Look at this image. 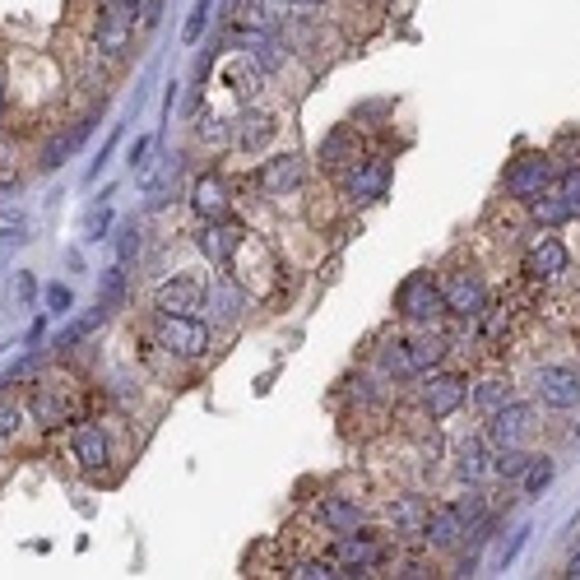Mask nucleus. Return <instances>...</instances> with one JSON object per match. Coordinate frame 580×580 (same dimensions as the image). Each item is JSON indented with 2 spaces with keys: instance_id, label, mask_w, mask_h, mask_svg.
Instances as JSON below:
<instances>
[{
  "instance_id": "bb28decb",
  "label": "nucleus",
  "mask_w": 580,
  "mask_h": 580,
  "mask_svg": "<svg viewBox=\"0 0 580 580\" xmlns=\"http://www.w3.org/2000/svg\"><path fill=\"white\" fill-rule=\"evenodd\" d=\"M488 451H483V441L479 437H469L464 446H460V479H469V483H479V479H488Z\"/></svg>"
},
{
  "instance_id": "9d476101",
  "label": "nucleus",
  "mask_w": 580,
  "mask_h": 580,
  "mask_svg": "<svg viewBox=\"0 0 580 580\" xmlns=\"http://www.w3.org/2000/svg\"><path fill=\"white\" fill-rule=\"evenodd\" d=\"M386 187H390V163L386 158H362V163L353 158V168L344 172V191L353 200H381Z\"/></svg>"
},
{
  "instance_id": "de8ad7c7",
  "label": "nucleus",
  "mask_w": 580,
  "mask_h": 580,
  "mask_svg": "<svg viewBox=\"0 0 580 580\" xmlns=\"http://www.w3.org/2000/svg\"><path fill=\"white\" fill-rule=\"evenodd\" d=\"M14 293H19V302H29V298L38 293V283H33V274H19V288H14Z\"/></svg>"
},
{
  "instance_id": "a19ab883",
  "label": "nucleus",
  "mask_w": 580,
  "mask_h": 580,
  "mask_svg": "<svg viewBox=\"0 0 580 580\" xmlns=\"http://www.w3.org/2000/svg\"><path fill=\"white\" fill-rule=\"evenodd\" d=\"M200 140H204V144H214V149L228 144V126H223L219 117H200Z\"/></svg>"
},
{
  "instance_id": "473e14b6",
  "label": "nucleus",
  "mask_w": 580,
  "mask_h": 580,
  "mask_svg": "<svg viewBox=\"0 0 580 580\" xmlns=\"http://www.w3.org/2000/svg\"><path fill=\"white\" fill-rule=\"evenodd\" d=\"M228 84H232V93H242V98H251V93H256V84H260V70L251 66V57H242V61H232V66H228Z\"/></svg>"
},
{
  "instance_id": "393cba45",
  "label": "nucleus",
  "mask_w": 580,
  "mask_h": 580,
  "mask_svg": "<svg viewBox=\"0 0 580 580\" xmlns=\"http://www.w3.org/2000/svg\"><path fill=\"white\" fill-rule=\"evenodd\" d=\"M381 362V372L394 377V381H404V377H418V367H413V349H409V339H390V344L377 353Z\"/></svg>"
},
{
  "instance_id": "ddd939ff",
  "label": "nucleus",
  "mask_w": 580,
  "mask_h": 580,
  "mask_svg": "<svg viewBox=\"0 0 580 580\" xmlns=\"http://www.w3.org/2000/svg\"><path fill=\"white\" fill-rule=\"evenodd\" d=\"M567 247L558 242V237H548V232H539L534 242H530V251H524V270H530L534 279H558V274H567Z\"/></svg>"
},
{
  "instance_id": "79ce46f5",
  "label": "nucleus",
  "mask_w": 580,
  "mask_h": 580,
  "mask_svg": "<svg viewBox=\"0 0 580 580\" xmlns=\"http://www.w3.org/2000/svg\"><path fill=\"white\" fill-rule=\"evenodd\" d=\"M204 19H209V0H196V10H191V19H187V42H200Z\"/></svg>"
},
{
  "instance_id": "39448f33",
  "label": "nucleus",
  "mask_w": 580,
  "mask_h": 580,
  "mask_svg": "<svg viewBox=\"0 0 580 580\" xmlns=\"http://www.w3.org/2000/svg\"><path fill=\"white\" fill-rule=\"evenodd\" d=\"M204 307L214 326H237L247 311V283L242 279H209L204 283Z\"/></svg>"
},
{
  "instance_id": "3c124183",
  "label": "nucleus",
  "mask_w": 580,
  "mask_h": 580,
  "mask_svg": "<svg viewBox=\"0 0 580 580\" xmlns=\"http://www.w3.org/2000/svg\"><path fill=\"white\" fill-rule=\"evenodd\" d=\"M102 6H140V0H102Z\"/></svg>"
},
{
  "instance_id": "2eb2a0df",
  "label": "nucleus",
  "mask_w": 580,
  "mask_h": 580,
  "mask_svg": "<svg viewBox=\"0 0 580 580\" xmlns=\"http://www.w3.org/2000/svg\"><path fill=\"white\" fill-rule=\"evenodd\" d=\"M260 191L266 196H288V191H298L302 181H307V172H302V158H293V153H279V158H270L266 168H260Z\"/></svg>"
},
{
  "instance_id": "4c0bfd02",
  "label": "nucleus",
  "mask_w": 580,
  "mask_h": 580,
  "mask_svg": "<svg viewBox=\"0 0 580 580\" xmlns=\"http://www.w3.org/2000/svg\"><path fill=\"white\" fill-rule=\"evenodd\" d=\"M23 242H29V223H23V219H6V223H0V256H10Z\"/></svg>"
},
{
  "instance_id": "6e6552de",
  "label": "nucleus",
  "mask_w": 580,
  "mask_h": 580,
  "mask_svg": "<svg viewBox=\"0 0 580 580\" xmlns=\"http://www.w3.org/2000/svg\"><path fill=\"white\" fill-rule=\"evenodd\" d=\"M153 307L163 311V316H196L204 307V283L191 279V274H177V279H168L153 293Z\"/></svg>"
},
{
  "instance_id": "aec40b11",
  "label": "nucleus",
  "mask_w": 580,
  "mask_h": 580,
  "mask_svg": "<svg viewBox=\"0 0 580 580\" xmlns=\"http://www.w3.org/2000/svg\"><path fill=\"white\" fill-rule=\"evenodd\" d=\"M464 534H469V524H464V516H460L456 507H437V511L428 516V530H423V539H428L432 548H460Z\"/></svg>"
},
{
  "instance_id": "8fccbe9b",
  "label": "nucleus",
  "mask_w": 580,
  "mask_h": 580,
  "mask_svg": "<svg viewBox=\"0 0 580 580\" xmlns=\"http://www.w3.org/2000/svg\"><path fill=\"white\" fill-rule=\"evenodd\" d=\"M567 576H571V580H580V548H576V558L567 562Z\"/></svg>"
},
{
  "instance_id": "2f4dec72",
  "label": "nucleus",
  "mask_w": 580,
  "mask_h": 580,
  "mask_svg": "<svg viewBox=\"0 0 580 580\" xmlns=\"http://www.w3.org/2000/svg\"><path fill=\"white\" fill-rule=\"evenodd\" d=\"M288 576L293 580H334V576H344V567H339L334 558H307V562L288 567Z\"/></svg>"
},
{
  "instance_id": "37998d69",
  "label": "nucleus",
  "mask_w": 580,
  "mask_h": 580,
  "mask_svg": "<svg viewBox=\"0 0 580 580\" xmlns=\"http://www.w3.org/2000/svg\"><path fill=\"white\" fill-rule=\"evenodd\" d=\"M117 140H121V126H112V136H108V144H102V149H98V163L89 168V181H98V172H102V168H108V158H112V149H117Z\"/></svg>"
},
{
  "instance_id": "7c9ffc66",
  "label": "nucleus",
  "mask_w": 580,
  "mask_h": 580,
  "mask_svg": "<svg viewBox=\"0 0 580 580\" xmlns=\"http://www.w3.org/2000/svg\"><path fill=\"white\" fill-rule=\"evenodd\" d=\"M409 349H413V367H418V372H437V367L446 362V339L441 334H423Z\"/></svg>"
},
{
  "instance_id": "cd10ccee",
  "label": "nucleus",
  "mask_w": 580,
  "mask_h": 580,
  "mask_svg": "<svg viewBox=\"0 0 580 580\" xmlns=\"http://www.w3.org/2000/svg\"><path fill=\"white\" fill-rule=\"evenodd\" d=\"M102 321H108V307H93L89 316H79L74 326H66V330L57 334V344H51V349H74L79 339H89V334H93V330H98Z\"/></svg>"
},
{
  "instance_id": "7ed1b4c3",
  "label": "nucleus",
  "mask_w": 580,
  "mask_h": 580,
  "mask_svg": "<svg viewBox=\"0 0 580 580\" xmlns=\"http://www.w3.org/2000/svg\"><path fill=\"white\" fill-rule=\"evenodd\" d=\"M400 311L409 316V321H432V316H441L446 311V298H441V283L432 279V274H409L404 283H400Z\"/></svg>"
},
{
  "instance_id": "f03ea898",
  "label": "nucleus",
  "mask_w": 580,
  "mask_h": 580,
  "mask_svg": "<svg viewBox=\"0 0 580 580\" xmlns=\"http://www.w3.org/2000/svg\"><path fill=\"white\" fill-rule=\"evenodd\" d=\"M136 14H140V6H102L98 33H93V47L102 51V57L121 61L130 51V38H136Z\"/></svg>"
},
{
  "instance_id": "ea45409f",
  "label": "nucleus",
  "mask_w": 580,
  "mask_h": 580,
  "mask_svg": "<svg viewBox=\"0 0 580 580\" xmlns=\"http://www.w3.org/2000/svg\"><path fill=\"white\" fill-rule=\"evenodd\" d=\"M558 196L576 209V214H580V168H567L562 177H558Z\"/></svg>"
},
{
  "instance_id": "1a4fd4ad",
  "label": "nucleus",
  "mask_w": 580,
  "mask_h": 580,
  "mask_svg": "<svg viewBox=\"0 0 580 580\" xmlns=\"http://www.w3.org/2000/svg\"><path fill=\"white\" fill-rule=\"evenodd\" d=\"M534 386H539V400H543L548 409H571V404H580V372H576V367H539Z\"/></svg>"
},
{
  "instance_id": "9b49d317",
  "label": "nucleus",
  "mask_w": 580,
  "mask_h": 580,
  "mask_svg": "<svg viewBox=\"0 0 580 580\" xmlns=\"http://www.w3.org/2000/svg\"><path fill=\"white\" fill-rule=\"evenodd\" d=\"M242 242H247V228H237V223H228V219L204 223L200 237H196L200 256H204V260H214V266H228V260L237 256V247H242Z\"/></svg>"
},
{
  "instance_id": "423d86ee",
  "label": "nucleus",
  "mask_w": 580,
  "mask_h": 580,
  "mask_svg": "<svg viewBox=\"0 0 580 580\" xmlns=\"http://www.w3.org/2000/svg\"><path fill=\"white\" fill-rule=\"evenodd\" d=\"M469 400V381L464 377H456V372H437V377H428V386H423V409H428V418H451V413H460V404Z\"/></svg>"
},
{
  "instance_id": "864d4df0",
  "label": "nucleus",
  "mask_w": 580,
  "mask_h": 580,
  "mask_svg": "<svg viewBox=\"0 0 580 580\" xmlns=\"http://www.w3.org/2000/svg\"><path fill=\"white\" fill-rule=\"evenodd\" d=\"M0 390H6V377H0Z\"/></svg>"
},
{
  "instance_id": "0eeeda50",
  "label": "nucleus",
  "mask_w": 580,
  "mask_h": 580,
  "mask_svg": "<svg viewBox=\"0 0 580 580\" xmlns=\"http://www.w3.org/2000/svg\"><path fill=\"white\" fill-rule=\"evenodd\" d=\"M548 181H552V168H548V158L543 153H520L511 172H507V191L516 200H539L548 191Z\"/></svg>"
},
{
  "instance_id": "20e7f679",
  "label": "nucleus",
  "mask_w": 580,
  "mask_h": 580,
  "mask_svg": "<svg viewBox=\"0 0 580 580\" xmlns=\"http://www.w3.org/2000/svg\"><path fill=\"white\" fill-rule=\"evenodd\" d=\"M441 298H446V311H456V316H483L488 311V288L483 279L473 274V270H456V274H446L441 283Z\"/></svg>"
},
{
  "instance_id": "5701e85b",
  "label": "nucleus",
  "mask_w": 580,
  "mask_h": 580,
  "mask_svg": "<svg viewBox=\"0 0 580 580\" xmlns=\"http://www.w3.org/2000/svg\"><path fill=\"white\" fill-rule=\"evenodd\" d=\"M321 520H326V530H334V534H353L362 524V511L349 502V497H321Z\"/></svg>"
},
{
  "instance_id": "412c9836",
  "label": "nucleus",
  "mask_w": 580,
  "mask_h": 580,
  "mask_svg": "<svg viewBox=\"0 0 580 580\" xmlns=\"http://www.w3.org/2000/svg\"><path fill=\"white\" fill-rule=\"evenodd\" d=\"M74 460L84 464L89 473L108 469V437H102V428H98V423H84V428L74 432Z\"/></svg>"
},
{
  "instance_id": "58836bf2",
  "label": "nucleus",
  "mask_w": 580,
  "mask_h": 580,
  "mask_svg": "<svg viewBox=\"0 0 580 580\" xmlns=\"http://www.w3.org/2000/svg\"><path fill=\"white\" fill-rule=\"evenodd\" d=\"M42 302H47V316H66L74 307V293H70L66 283H51L47 293H42Z\"/></svg>"
},
{
  "instance_id": "72a5a7b5",
  "label": "nucleus",
  "mask_w": 580,
  "mask_h": 580,
  "mask_svg": "<svg viewBox=\"0 0 580 580\" xmlns=\"http://www.w3.org/2000/svg\"><path fill=\"white\" fill-rule=\"evenodd\" d=\"M349 153H353V136H349V130H330L326 144H321V163H326V168H339Z\"/></svg>"
},
{
  "instance_id": "a211bd4d",
  "label": "nucleus",
  "mask_w": 580,
  "mask_h": 580,
  "mask_svg": "<svg viewBox=\"0 0 580 580\" xmlns=\"http://www.w3.org/2000/svg\"><path fill=\"white\" fill-rule=\"evenodd\" d=\"M274 117H266V112H242L237 117V126H232V144L242 149V153H260L270 140H274Z\"/></svg>"
},
{
  "instance_id": "c9c22d12",
  "label": "nucleus",
  "mask_w": 580,
  "mask_h": 580,
  "mask_svg": "<svg viewBox=\"0 0 580 580\" xmlns=\"http://www.w3.org/2000/svg\"><path fill=\"white\" fill-rule=\"evenodd\" d=\"M530 460H534V456H524L520 446H502V451H497V464H492V469L502 473V479H520V473L530 469Z\"/></svg>"
},
{
  "instance_id": "f3484780",
  "label": "nucleus",
  "mask_w": 580,
  "mask_h": 580,
  "mask_svg": "<svg viewBox=\"0 0 580 580\" xmlns=\"http://www.w3.org/2000/svg\"><path fill=\"white\" fill-rule=\"evenodd\" d=\"M242 51L251 57V66H256L260 74H279L283 61H288V47H283L279 33H247V38H242Z\"/></svg>"
},
{
  "instance_id": "c03bdc74",
  "label": "nucleus",
  "mask_w": 580,
  "mask_h": 580,
  "mask_svg": "<svg viewBox=\"0 0 580 580\" xmlns=\"http://www.w3.org/2000/svg\"><path fill=\"white\" fill-rule=\"evenodd\" d=\"M19 423H23V413H19V409H10V404H0V437H14V432H19Z\"/></svg>"
},
{
  "instance_id": "4468645a",
  "label": "nucleus",
  "mask_w": 580,
  "mask_h": 580,
  "mask_svg": "<svg viewBox=\"0 0 580 580\" xmlns=\"http://www.w3.org/2000/svg\"><path fill=\"white\" fill-rule=\"evenodd\" d=\"M534 428V409L530 404H502L492 413V423H488V437L497 441V446H520L524 441V432Z\"/></svg>"
},
{
  "instance_id": "dca6fc26",
  "label": "nucleus",
  "mask_w": 580,
  "mask_h": 580,
  "mask_svg": "<svg viewBox=\"0 0 580 580\" xmlns=\"http://www.w3.org/2000/svg\"><path fill=\"white\" fill-rule=\"evenodd\" d=\"M191 204H196V214L204 219V223H219V219H228V187H223V177H196L191 181Z\"/></svg>"
},
{
  "instance_id": "4be33fe9",
  "label": "nucleus",
  "mask_w": 580,
  "mask_h": 580,
  "mask_svg": "<svg viewBox=\"0 0 580 580\" xmlns=\"http://www.w3.org/2000/svg\"><path fill=\"white\" fill-rule=\"evenodd\" d=\"M428 516H432V507L423 502V497H400V502L390 507V520H394V530L400 534H423Z\"/></svg>"
},
{
  "instance_id": "49530a36",
  "label": "nucleus",
  "mask_w": 580,
  "mask_h": 580,
  "mask_svg": "<svg viewBox=\"0 0 580 580\" xmlns=\"http://www.w3.org/2000/svg\"><path fill=\"white\" fill-rule=\"evenodd\" d=\"M149 149H153V140H136V149H130V158H126V163L144 172V158H149Z\"/></svg>"
},
{
  "instance_id": "c756f323",
  "label": "nucleus",
  "mask_w": 580,
  "mask_h": 580,
  "mask_svg": "<svg viewBox=\"0 0 580 580\" xmlns=\"http://www.w3.org/2000/svg\"><path fill=\"white\" fill-rule=\"evenodd\" d=\"M473 404H479V413H497L502 404H511V381H502V377H492V381H483L479 390H473Z\"/></svg>"
},
{
  "instance_id": "f257e3e1",
  "label": "nucleus",
  "mask_w": 580,
  "mask_h": 580,
  "mask_svg": "<svg viewBox=\"0 0 580 580\" xmlns=\"http://www.w3.org/2000/svg\"><path fill=\"white\" fill-rule=\"evenodd\" d=\"M158 344L181 358H200L209 353V326L200 316H163L158 311Z\"/></svg>"
},
{
  "instance_id": "f8f14e48",
  "label": "nucleus",
  "mask_w": 580,
  "mask_h": 580,
  "mask_svg": "<svg viewBox=\"0 0 580 580\" xmlns=\"http://www.w3.org/2000/svg\"><path fill=\"white\" fill-rule=\"evenodd\" d=\"M334 562L344 567V576H362V571H372V567H381L386 562V548L377 543V539H367V534H339V543H334Z\"/></svg>"
},
{
  "instance_id": "b1692460",
  "label": "nucleus",
  "mask_w": 580,
  "mask_h": 580,
  "mask_svg": "<svg viewBox=\"0 0 580 580\" xmlns=\"http://www.w3.org/2000/svg\"><path fill=\"white\" fill-rule=\"evenodd\" d=\"M89 130H93V121H74V126L66 130V136H57V140H51V144L42 149V168H61L66 158H70L79 144L89 140Z\"/></svg>"
},
{
  "instance_id": "09e8293b",
  "label": "nucleus",
  "mask_w": 580,
  "mask_h": 580,
  "mask_svg": "<svg viewBox=\"0 0 580 580\" xmlns=\"http://www.w3.org/2000/svg\"><path fill=\"white\" fill-rule=\"evenodd\" d=\"M283 6H298V10H316V6H326V0H283Z\"/></svg>"
},
{
  "instance_id": "c85d7f7f",
  "label": "nucleus",
  "mask_w": 580,
  "mask_h": 580,
  "mask_svg": "<svg viewBox=\"0 0 580 580\" xmlns=\"http://www.w3.org/2000/svg\"><path fill=\"white\" fill-rule=\"evenodd\" d=\"M530 209H534V223H543V228H558V223H567V219H576V209L562 200V196H539V200H530Z\"/></svg>"
},
{
  "instance_id": "6ab92c4d",
  "label": "nucleus",
  "mask_w": 580,
  "mask_h": 580,
  "mask_svg": "<svg viewBox=\"0 0 580 580\" xmlns=\"http://www.w3.org/2000/svg\"><path fill=\"white\" fill-rule=\"evenodd\" d=\"M29 413H33V423H42V428H61L66 418H70L66 390H61V386H38V390L29 394Z\"/></svg>"
},
{
  "instance_id": "a18cd8bd",
  "label": "nucleus",
  "mask_w": 580,
  "mask_h": 580,
  "mask_svg": "<svg viewBox=\"0 0 580 580\" xmlns=\"http://www.w3.org/2000/svg\"><path fill=\"white\" fill-rule=\"evenodd\" d=\"M33 367H38V358L29 353V358H19V362L10 367V372H0V377H6V386H10V381H19V377H33Z\"/></svg>"
},
{
  "instance_id": "f704fd0d",
  "label": "nucleus",
  "mask_w": 580,
  "mask_h": 580,
  "mask_svg": "<svg viewBox=\"0 0 580 580\" xmlns=\"http://www.w3.org/2000/svg\"><path fill=\"white\" fill-rule=\"evenodd\" d=\"M108 228H112V191L102 196L98 209L84 219V237H89V242H102V237H108Z\"/></svg>"
},
{
  "instance_id": "603ef678",
  "label": "nucleus",
  "mask_w": 580,
  "mask_h": 580,
  "mask_svg": "<svg viewBox=\"0 0 580 580\" xmlns=\"http://www.w3.org/2000/svg\"><path fill=\"white\" fill-rule=\"evenodd\" d=\"M0 117H6V89H0Z\"/></svg>"
},
{
  "instance_id": "a878e982",
  "label": "nucleus",
  "mask_w": 580,
  "mask_h": 580,
  "mask_svg": "<svg viewBox=\"0 0 580 580\" xmlns=\"http://www.w3.org/2000/svg\"><path fill=\"white\" fill-rule=\"evenodd\" d=\"M279 6H283V0H247L242 23H247L251 33H279V23H283Z\"/></svg>"
},
{
  "instance_id": "e433bc0d",
  "label": "nucleus",
  "mask_w": 580,
  "mask_h": 580,
  "mask_svg": "<svg viewBox=\"0 0 580 580\" xmlns=\"http://www.w3.org/2000/svg\"><path fill=\"white\" fill-rule=\"evenodd\" d=\"M552 473H558V469H552V460L543 456V460H530V469H524V492H543L548 483H552Z\"/></svg>"
}]
</instances>
